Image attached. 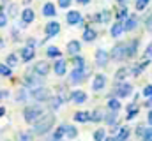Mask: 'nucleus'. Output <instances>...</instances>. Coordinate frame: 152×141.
<instances>
[{
	"label": "nucleus",
	"mask_w": 152,
	"mask_h": 141,
	"mask_svg": "<svg viewBox=\"0 0 152 141\" xmlns=\"http://www.w3.org/2000/svg\"><path fill=\"white\" fill-rule=\"evenodd\" d=\"M145 106H147V108H152V97H149V101L145 102Z\"/></svg>",
	"instance_id": "nucleus-52"
},
{
	"label": "nucleus",
	"mask_w": 152,
	"mask_h": 141,
	"mask_svg": "<svg viewBox=\"0 0 152 141\" xmlns=\"http://www.w3.org/2000/svg\"><path fill=\"white\" fill-rule=\"evenodd\" d=\"M136 49H138V39L127 42V44H126V58L134 57V55H136Z\"/></svg>",
	"instance_id": "nucleus-8"
},
{
	"label": "nucleus",
	"mask_w": 152,
	"mask_h": 141,
	"mask_svg": "<svg viewBox=\"0 0 152 141\" xmlns=\"http://www.w3.org/2000/svg\"><path fill=\"white\" fill-rule=\"evenodd\" d=\"M7 95H9V92H5V90L0 92V99H4V97H7Z\"/></svg>",
	"instance_id": "nucleus-51"
},
{
	"label": "nucleus",
	"mask_w": 152,
	"mask_h": 141,
	"mask_svg": "<svg viewBox=\"0 0 152 141\" xmlns=\"http://www.w3.org/2000/svg\"><path fill=\"white\" fill-rule=\"evenodd\" d=\"M53 141H60V140H53Z\"/></svg>",
	"instance_id": "nucleus-59"
},
{
	"label": "nucleus",
	"mask_w": 152,
	"mask_h": 141,
	"mask_svg": "<svg viewBox=\"0 0 152 141\" xmlns=\"http://www.w3.org/2000/svg\"><path fill=\"white\" fill-rule=\"evenodd\" d=\"M66 127H67V125H60V127H57V131H55V134H53V140H62V136L66 134Z\"/></svg>",
	"instance_id": "nucleus-28"
},
{
	"label": "nucleus",
	"mask_w": 152,
	"mask_h": 141,
	"mask_svg": "<svg viewBox=\"0 0 152 141\" xmlns=\"http://www.w3.org/2000/svg\"><path fill=\"white\" fill-rule=\"evenodd\" d=\"M58 30H60L58 21H51V23H48V25H46V35H48V37L57 35V34H58Z\"/></svg>",
	"instance_id": "nucleus-12"
},
{
	"label": "nucleus",
	"mask_w": 152,
	"mask_h": 141,
	"mask_svg": "<svg viewBox=\"0 0 152 141\" xmlns=\"http://www.w3.org/2000/svg\"><path fill=\"white\" fill-rule=\"evenodd\" d=\"M58 5L60 7H69L71 5V0H58Z\"/></svg>",
	"instance_id": "nucleus-48"
},
{
	"label": "nucleus",
	"mask_w": 152,
	"mask_h": 141,
	"mask_svg": "<svg viewBox=\"0 0 152 141\" xmlns=\"http://www.w3.org/2000/svg\"><path fill=\"white\" fill-rule=\"evenodd\" d=\"M136 25H138V18H136L134 14H131V16H127L126 23H124V28L129 32V30H134V28H136Z\"/></svg>",
	"instance_id": "nucleus-11"
},
{
	"label": "nucleus",
	"mask_w": 152,
	"mask_h": 141,
	"mask_svg": "<svg viewBox=\"0 0 152 141\" xmlns=\"http://www.w3.org/2000/svg\"><path fill=\"white\" fill-rule=\"evenodd\" d=\"M16 97H18L16 101H25V97H27V94H25V92L21 90V92H18V94H16Z\"/></svg>",
	"instance_id": "nucleus-46"
},
{
	"label": "nucleus",
	"mask_w": 152,
	"mask_h": 141,
	"mask_svg": "<svg viewBox=\"0 0 152 141\" xmlns=\"http://www.w3.org/2000/svg\"><path fill=\"white\" fill-rule=\"evenodd\" d=\"M149 64H151V58H145V60H143L142 64L134 65V69H133V74H134V76H140V74L143 72V69H145V67H147Z\"/></svg>",
	"instance_id": "nucleus-18"
},
{
	"label": "nucleus",
	"mask_w": 152,
	"mask_h": 141,
	"mask_svg": "<svg viewBox=\"0 0 152 141\" xmlns=\"http://www.w3.org/2000/svg\"><path fill=\"white\" fill-rule=\"evenodd\" d=\"M108 108H110L112 111H118V109H120V102H118V99H110V101H108Z\"/></svg>",
	"instance_id": "nucleus-31"
},
{
	"label": "nucleus",
	"mask_w": 152,
	"mask_h": 141,
	"mask_svg": "<svg viewBox=\"0 0 152 141\" xmlns=\"http://www.w3.org/2000/svg\"><path fill=\"white\" fill-rule=\"evenodd\" d=\"M147 28H151L152 30V14H151V18L147 20Z\"/></svg>",
	"instance_id": "nucleus-50"
},
{
	"label": "nucleus",
	"mask_w": 152,
	"mask_h": 141,
	"mask_svg": "<svg viewBox=\"0 0 152 141\" xmlns=\"http://www.w3.org/2000/svg\"><path fill=\"white\" fill-rule=\"evenodd\" d=\"M151 0H136V11H143L147 5H149Z\"/></svg>",
	"instance_id": "nucleus-36"
},
{
	"label": "nucleus",
	"mask_w": 152,
	"mask_h": 141,
	"mask_svg": "<svg viewBox=\"0 0 152 141\" xmlns=\"http://www.w3.org/2000/svg\"><path fill=\"white\" fill-rule=\"evenodd\" d=\"M60 102H62V101H60L58 97H55V101H51V108H53V109H57V108L60 106Z\"/></svg>",
	"instance_id": "nucleus-45"
},
{
	"label": "nucleus",
	"mask_w": 152,
	"mask_h": 141,
	"mask_svg": "<svg viewBox=\"0 0 152 141\" xmlns=\"http://www.w3.org/2000/svg\"><path fill=\"white\" fill-rule=\"evenodd\" d=\"M73 64H75V67L78 70H83V69H85V60H83L81 57H73Z\"/></svg>",
	"instance_id": "nucleus-26"
},
{
	"label": "nucleus",
	"mask_w": 152,
	"mask_h": 141,
	"mask_svg": "<svg viewBox=\"0 0 152 141\" xmlns=\"http://www.w3.org/2000/svg\"><path fill=\"white\" fill-rule=\"evenodd\" d=\"M143 95H145V97H152V85H147V86L143 88Z\"/></svg>",
	"instance_id": "nucleus-42"
},
{
	"label": "nucleus",
	"mask_w": 152,
	"mask_h": 141,
	"mask_svg": "<svg viewBox=\"0 0 152 141\" xmlns=\"http://www.w3.org/2000/svg\"><path fill=\"white\" fill-rule=\"evenodd\" d=\"M53 122H55V115L53 113H48V115H42V120L39 118V122L34 127V132L36 134H46L51 127H53Z\"/></svg>",
	"instance_id": "nucleus-1"
},
{
	"label": "nucleus",
	"mask_w": 152,
	"mask_h": 141,
	"mask_svg": "<svg viewBox=\"0 0 152 141\" xmlns=\"http://www.w3.org/2000/svg\"><path fill=\"white\" fill-rule=\"evenodd\" d=\"M4 115H5V108H2V106H0V116H4Z\"/></svg>",
	"instance_id": "nucleus-55"
},
{
	"label": "nucleus",
	"mask_w": 152,
	"mask_h": 141,
	"mask_svg": "<svg viewBox=\"0 0 152 141\" xmlns=\"http://www.w3.org/2000/svg\"><path fill=\"white\" fill-rule=\"evenodd\" d=\"M21 58H23L25 62L32 60V58H34V46H27V48H23V49H21Z\"/></svg>",
	"instance_id": "nucleus-13"
},
{
	"label": "nucleus",
	"mask_w": 152,
	"mask_h": 141,
	"mask_svg": "<svg viewBox=\"0 0 152 141\" xmlns=\"http://www.w3.org/2000/svg\"><path fill=\"white\" fill-rule=\"evenodd\" d=\"M136 115H138V106L136 104L127 106V115H126V118H127V120H133Z\"/></svg>",
	"instance_id": "nucleus-20"
},
{
	"label": "nucleus",
	"mask_w": 152,
	"mask_h": 141,
	"mask_svg": "<svg viewBox=\"0 0 152 141\" xmlns=\"http://www.w3.org/2000/svg\"><path fill=\"white\" fill-rule=\"evenodd\" d=\"M112 58H113V60H122V58H126V44L118 42V44L115 46L113 49H112Z\"/></svg>",
	"instance_id": "nucleus-5"
},
{
	"label": "nucleus",
	"mask_w": 152,
	"mask_h": 141,
	"mask_svg": "<svg viewBox=\"0 0 152 141\" xmlns=\"http://www.w3.org/2000/svg\"><path fill=\"white\" fill-rule=\"evenodd\" d=\"M110 58H112V57H108V53H106L104 49H97V51H96V62H97V65L104 67Z\"/></svg>",
	"instance_id": "nucleus-7"
},
{
	"label": "nucleus",
	"mask_w": 152,
	"mask_h": 141,
	"mask_svg": "<svg viewBox=\"0 0 152 141\" xmlns=\"http://www.w3.org/2000/svg\"><path fill=\"white\" fill-rule=\"evenodd\" d=\"M104 120H106V124H108V125H112L115 120H117V111H112V113H108Z\"/></svg>",
	"instance_id": "nucleus-35"
},
{
	"label": "nucleus",
	"mask_w": 152,
	"mask_h": 141,
	"mask_svg": "<svg viewBox=\"0 0 152 141\" xmlns=\"http://www.w3.org/2000/svg\"><path fill=\"white\" fill-rule=\"evenodd\" d=\"M127 76V69L126 67H120V69L117 70V74H115V79H124Z\"/></svg>",
	"instance_id": "nucleus-34"
},
{
	"label": "nucleus",
	"mask_w": 152,
	"mask_h": 141,
	"mask_svg": "<svg viewBox=\"0 0 152 141\" xmlns=\"http://www.w3.org/2000/svg\"><path fill=\"white\" fill-rule=\"evenodd\" d=\"M42 14H44V16H55V5H53V4H44Z\"/></svg>",
	"instance_id": "nucleus-24"
},
{
	"label": "nucleus",
	"mask_w": 152,
	"mask_h": 141,
	"mask_svg": "<svg viewBox=\"0 0 152 141\" xmlns=\"http://www.w3.org/2000/svg\"><path fill=\"white\" fill-rule=\"evenodd\" d=\"M34 18H36V14H34V11H32V9H25V11H23V14H21L23 23H32V21H34Z\"/></svg>",
	"instance_id": "nucleus-17"
},
{
	"label": "nucleus",
	"mask_w": 152,
	"mask_h": 141,
	"mask_svg": "<svg viewBox=\"0 0 152 141\" xmlns=\"http://www.w3.org/2000/svg\"><path fill=\"white\" fill-rule=\"evenodd\" d=\"M20 141H32V136L28 132H21L20 134Z\"/></svg>",
	"instance_id": "nucleus-43"
},
{
	"label": "nucleus",
	"mask_w": 152,
	"mask_h": 141,
	"mask_svg": "<svg viewBox=\"0 0 152 141\" xmlns=\"http://www.w3.org/2000/svg\"><path fill=\"white\" fill-rule=\"evenodd\" d=\"M94 140L96 141H104V131H103V129L96 131V132H94Z\"/></svg>",
	"instance_id": "nucleus-38"
},
{
	"label": "nucleus",
	"mask_w": 152,
	"mask_h": 141,
	"mask_svg": "<svg viewBox=\"0 0 152 141\" xmlns=\"http://www.w3.org/2000/svg\"><path fill=\"white\" fill-rule=\"evenodd\" d=\"M34 70H36V74H39V76H46L50 72V64L48 62H37Z\"/></svg>",
	"instance_id": "nucleus-10"
},
{
	"label": "nucleus",
	"mask_w": 152,
	"mask_h": 141,
	"mask_svg": "<svg viewBox=\"0 0 152 141\" xmlns=\"http://www.w3.org/2000/svg\"><path fill=\"white\" fill-rule=\"evenodd\" d=\"M143 141H152V127L145 131V134H143Z\"/></svg>",
	"instance_id": "nucleus-41"
},
{
	"label": "nucleus",
	"mask_w": 152,
	"mask_h": 141,
	"mask_svg": "<svg viewBox=\"0 0 152 141\" xmlns=\"http://www.w3.org/2000/svg\"><path fill=\"white\" fill-rule=\"evenodd\" d=\"M117 2H118L120 5H124V4H126V0H117Z\"/></svg>",
	"instance_id": "nucleus-57"
},
{
	"label": "nucleus",
	"mask_w": 152,
	"mask_h": 141,
	"mask_svg": "<svg viewBox=\"0 0 152 141\" xmlns=\"http://www.w3.org/2000/svg\"><path fill=\"white\" fill-rule=\"evenodd\" d=\"M145 131H147V129H145L143 125H138V129H136V134H138V136H143V134H145Z\"/></svg>",
	"instance_id": "nucleus-47"
},
{
	"label": "nucleus",
	"mask_w": 152,
	"mask_h": 141,
	"mask_svg": "<svg viewBox=\"0 0 152 141\" xmlns=\"http://www.w3.org/2000/svg\"><path fill=\"white\" fill-rule=\"evenodd\" d=\"M48 57H53V58H57V57H60V49H58V48H55V46H51V48H48Z\"/></svg>",
	"instance_id": "nucleus-33"
},
{
	"label": "nucleus",
	"mask_w": 152,
	"mask_h": 141,
	"mask_svg": "<svg viewBox=\"0 0 152 141\" xmlns=\"http://www.w3.org/2000/svg\"><path fill=\"white\" fill-rule=\"evenodd\" d=\"M75 120L76 122H88V120H92V115L88 111H78L75 115Z\"/></svg>",
	"instance_id": "nucleus-16"
},
{
	"label": "nucleus",
	"mask_w": 152,
	"mask_h": 141,
	"mask_svg": "<svg viewBox=\"0 0 152 141\" xmlns=\"http://www.w3.org/2000/svg\"><path fill=\"white\" fill-rule=\"evenodd\" d=\"M103 118H104V116H103V113H101V109H96V111L92 113V120H94V122H101Z\"/></svg>",
	"instance_id": "nucleus-37"
},
{
	"label": "nucleus",
	"mask_w": 152,
	"mask_h": 141,
	"mask_svg": "<svg viewBox=\"0 0 152 141\" xmlns=\"http://www.w3.org/2000/svg\"><path fill=\"white\" fill-rule=\"evenodd\" d=\"M7 64H9L11 67H16V65H18V58H16L14 55H9V57H7Z\"/></svg>",
	"instance_id": "nucleus-39"
},
{
	"label": "nucleus",
	"mask_w": 152,
	"mask_h": 141,
	"mask_svg": "<svg viewBox=\"0 0 152 141\" xmlns=\"http://www.w3.org/2000/svg\"><path fill=\"white\" fill-rule=\"evenodd\" d=\"M11 65H2L0 64V74L2 76H11V69H9Z\"/></svg>",
	"instance_id": "nucleus-40"
},
{
	"label": "nucleus",
	"mask_w": 152,
	"mask_h": 141,
	"mask_svg": "<svg viewBox=\"0 0 152 141\" xmlns=\"http://www.w3.org/2000/svg\"><path fill=\"white\" fill-rule=\"evenodd\" d=\"M124 30H126V28H124V25H122V23H120V20H118V21L113 25V28H112V35H113V37H118Z\"/></svg>",
	"instance_id": "nucleus-22"
},
{
	"label": "nucleus",
	"mask_w": 152,
	"mask_h": 141,
	"mask_svg": "<svg viewBox=\"0 0 152 141\" xmlns=\"http://www.w3.org/2000/svg\"><path fill=\"white\" fill-rule=\"evenodd\" d=\"M23 116H25V120L28 124H34V122H37L39 118L42 116V109L39 106H28V108H25Z\"/></svg>",
	"instance_id": "nucleus-2"
},
{
	"label": "nucleus",
	"mask_w": 152,
	"mask_h": 141,
	"mask_svg": "<svg viewBox=\"0 0 152 141\" xmlns=\"http://www.w3.org/2000/svg\"><path fill=\"white\" fill-rule=\"evenodd\" d=\"M78 2H80V4H88L90 0H78Z\"/></svg>",
	"instance_id": "nucleus-56"
},
{
	"label": "nucleus",
	"mask_w": 152,
	"mask_h": 141,
	"mask_svg": "<svg viewBox=\"0 0 152 141\" xmlns=\"http://www.w3.org/2000/svg\"><path fill=\"white\" fill-rule=\"evenodd\" d=\"M66 136H67L69 140H75L76 136H78V131H76L75 127H69V125H67V127H66Z\"/></svg>",
	"instance_id": "nucleus-29"
},
{
	"label": "nucleus",
	"mask_w": 152,
	"mask_h": 141,
	"mask_svg": "<svg viewBox=\"0 0 152 141\" xmlns=\"http://www.w3.org/2000/svg\"><path fill=\"white\" fill-rule=\"evenodd\" d=\"M80 21H81V14H80L78 11L67 12V23H69V25H75V23H80Z\"/></svg>",
	"instance_id": "nucleus-14"
},
{
	"label": "nucleus",
	"mask_w": 152,
	"mask_h": 141,
	"mask_svg": "<svg viewBox=\"0 0 152 141\" xmlns=\"http://www.w3.org/2000/svg\"><path fill=\"white\" fill-rule=\"evenodd\" d=\"M104 141H118V140H117V136H112V138H106Z\"/></svg>",
	"instance_id": "nucleus-54"
},
{
	"label": "nucleus",
	"mask_w": 152,
	"mask_h": 141,
	"mask_svg": "<svg viewBox=\"0 0 152 141\" xmlns=\"http://www.w3.org/2000/svg\"><path fill=\"white\" fill-rule=\"evenodd\" d=\"M115 16H117V20H124V18H127V16H129V12H127V7H122V9H118Z\"/></svg>",
	"instance_id": "nucleus-32"
},
{
	"label": "nucleus",
	"mask_w": 152,
	"mask_h": 141,
	"mask_svg": "<svg viewBox=\"0 0 152 141\" xmlns=\"http://www.w3.org/2000/svg\"><path fill=\"white\" fill-rule=\"evenodd\" d=\"M80 48H81V46H80V42H78V41H71V42L67 44V51H69L71 55H76V53L80 51Z\"/></svg>",
	"instance_id": "nucleus-23"
},
{
	"label": "nucleus",
	"mask_w": 152,
	"mask_h": 141,
	"mask_svg": "<svg viewBox=\"0 0 152 141\" xmlns=\"http://www.w3.org/2000/svg\"><path fill=\"white\" fill-rule=\"evenodd\" d=\"M131 92H133V86H131L129 83H120V85H117V88H115V95H117V97H127Z\"/></svg>",
	"instance_id": "nucleus-3"
},
{
	"label": "nucleus",
	"mask_w": 152,
	"mask_h": 141,
	"mask_svg": "<svg viewBox=\"0 0 152 141\" xmlns=\"http://www.w3.org/2000/svg\"><path fill=\"white\" fill-rule=\"evenodd\" d=\"M32 97L36 101H50V90L48 88H34L32 90Z\"/></svg>",
	"instance_id": "nucleus-4"
},
{
	"label": "nucleus",
	"mask_w": 152,
	"mask_h": 141,
	"mask_svg": "<svg viewBox=\"0 0 152 141\" xmlns=\"http://www.w3.org/2000/svg\"><path fill=\"white\" fill-rule=\"evenodd\" d=\"M83 78H87L85 69H83V70L75 69V70H73V74H71V81H80V79H83Z\"/></svg>",
	"instance_id": "nucleus-21"
},
{
	"label": "nucleus",
	"mask_w": 152,
	"mask_h": 141,
	"mask_svg": "<svg viewBox=\"0 0 152 141\" xmlns=\"http://www.w3.org/2000/svg\"><path fill=\"white\" fill-rule=\"evenodd\" d=\"M104 85H106V78L103 76V74H97L96 78H94V83H92V88L97 92V90H103L104 88Z\"/></svg>",
	"instance_id": "nucleus-9"
},
{
	"label": "nucleus",
	"mask_w": 152,
	"mask_h": 141,
	"mask_svg": "<svg viewBox=\"0 0 152 141\" xmlns=\"http://www.w3.org/2000/svg\"><path fill=\"white\" fill-rule=\"evenodd\" d=\"M25 81H27V86H39V85H41V81H39L37 78H34V76H30V74L25 76Z\"/></svg>",
	"instance_id": "nucleus-25"
},
{
	"label": "nucleus",
	"mask_w": 152,
	"mask_h": 141,
	"mask_svg": "<svg viewBox=\"0 0 152 141\" xmlns=\"http://www.w3.org/2000/svg\"><path fill=\"white\" fill-rule=\"evenodd\" d=\"M152 57V42L147 46V49H145V58H151Z\"/></svg>",
	"instance_id": "nucleus-44"
},
{
	"label": "nucleus",
	"mask_w": 152,
	"mask_h": 141,
	"mask_svg": "<svg viewBox=\"0 0 152 141\" xmlns=\"http://www.w3.org/2000/svg\"><path fill=\"white\" fill-rule=\"evenodd\" d=\"M5 23H7V18H5V14H0V27H5Z\"/></svg>",
	"instance_id": "nucleus-49"
},
{
	"label": "nucleus",
	"mask_w": 152,
	"mask_h": 141,
	"mask_svg": "<svg viewBox=\"0 0 152 141\" xmlns=\"http://www.w3.org/2000/svg\"><path fill=\"white\" fill-rule=\"evenodd\" d=\"M66 67H67V65H66V60H57L53 69L57 72V76H64V74H66Z\"/></svg>",
	"instance_id": "nucleus-15"
},
{
	"label": "nucleus",
	"mask_w": 152,
	"mask_h": 141,
	"mask_svg": "<svg viewBox=\"0 0 152 141\" xmlns=\"http://www.w3.org/2000/svg\"><path fill=\"white\" fill-rule=\"evenodd\" d=\"M69 97H71V101H73L75 104H83V102L87 101V94H85L83 90H73Z\"/></svg>",
	"instance_id": "nucleus-6"
},
{
	"label": "nucleus",
	"mask_w": 152,
	"mask_h": 141,
	"mask_svg": "<svg viewBox=\"0 0 152 141\" xmlns=\"http://www.w3.org/2000/svg\"><path fill=\"white\" fill-rule=\"evenodd\" d=\"M147 120H149V124L152 125V111H149V116H147Z\"/></svg>",
	"instance_id": "nucleus-53"
},
{
	"label": "nucleus",
	"mask_w": 152,
	"mask_h": 141,
	"mask_svg": "<svg viewBox=\"0 0 152 141\" xmlns=\"http://www.w3.org/2000/svg\"><path fill=\"white\" fill-rule=\"evenodd\" d=\"M96 20H97V21H101V23H106V21L110 20V11H103L99 16H96Z\"/></svg>",
	"instance_id": "nucleus-30"
},
{
	"label": "nucleus",
	"mask_w": 152,
	"mask_h": 141,
	"mask_svg": "<svg viewBox=\"0 0 152 141\" xmlns=\"http://www.w3.org/2000/svg\"><path fill=\"white\" fill-rule=\"evenodd\" d=\"M127 138H129V129H127V127H120L117 140H118V141H126Z\"/></svg>",
	"instance_id": "nucleus-27"
},
{
	"label": "nucleus",
	"mask_w": 152,
	"mask_h": 141,
	"mask_svg": "<svg viewBox=\"0 0 152 141\" xmlns=\"http://www.w3.org/2000/svg\"><path fill=\"white\" fill-rule=\"evenodd\" d=\"M96 37H97V34H96L94 28H85V32H83V39H85V42H92Z\"/></svg>",
	"instance_id": "nucleus-19"
},
{
	"label": "nucleus",
	"mask_w": 152,
	"mask_h": 141,
	"mask_svg": "<svg viewBox=\"0 0 152 141\" xmlns=\"http://www.w3.org/2000/svg\"><path fill=\"white\" fill-rule=\"evenodd\" d=\"M4 48V39H0V49Z\"/></svg>",
	"instance_id": "nucleus-58"
}]
</instances>
